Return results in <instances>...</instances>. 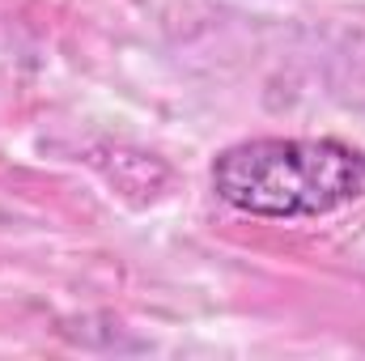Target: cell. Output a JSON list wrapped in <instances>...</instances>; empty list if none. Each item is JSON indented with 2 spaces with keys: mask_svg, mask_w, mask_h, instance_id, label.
Instances as JSON below:
<instances>
[{
  "mask_svg": "<svg viewBox=\"0 0 365 361\" xmlns=\"http://www.w3.org/2000/svg\"><path fill=\"white\" fill-rule=\"evenodd\" d=\"M212 191L251 217H327L365 200V153L344 141L259 136L217 153Z\"/></svg>",
  "mask_w": 365,
  "mask_h": 361,
  "instance_id": "obj_1",
  "label": "cell"
}]
</instances>
